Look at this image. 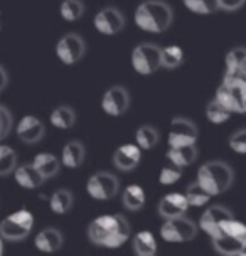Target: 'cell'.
<instances>
[{"instance_id": "cell-1", "label": "cell", "mask_w": 246, "mask_h": 256, "mask_svg": "<svg viewBox=\"0 0 246 256\" xmlns=\"http://www.w3.org/2000/svg\"><path fill=\"white\" fill-rule=\"evenodd\" d=\"M132 228L122 214H103L90 222L88 238L94 246L115 250L130 240Z\"/></svg>"}, {"instance_id": "cell-2", "label": "cell", "mask_w": 246, "mask_h": 256, "mask_svg": "<svg viewBox=\"0 0 246 256\" xmlns=\"http://www.w3.org/2000/svg\"><path fill=\"white\" fill-rule=\"evenodd\" d=\"M135 24L148 34H162L174 20V10L164 0H144L135 10Z\"/></svg>"}, {"instance_id": "cell-3", "label": "cell", "mask_w": 246, "mask_h": 256, "mask_svg": "<svg viewBox=\"0 0 246 256\" xmlns=\"http://www.w3.org/2000/svg\"><path fill=\"white\" fill-rule=\"evenodd\" d=\"M234 172L230 164L222 160H209L198 170V184L208 192L211 198L226 192L233 184Z\"/></svg>"}, {"instance_id": "cell-4", "label": "cell", "mask_w": 246, "mask_h": 256, "mask_svg": "<svg viewBox=\"0 0 246 256\" xmlns=\"http://www.w3.org/2000/svg\"><path fill=\"white\" fill-rule=\"evenodd\" d=\"M212 246L222 256L246 251V224L238 219H230L220 228L212 238Z\"/></svg>"}, {"instance_id": "cell-5", "label": "cell", "mask_w": 246, "mask_h": 256, "mask_svg": "<svg viewBox=\"0 0 246 256\" xmlns=\"http://www.w3.org/2000/svg\"><path fill=\"white\" fill-rule=\"evenodd\" d=\"M214 98L231 113H246V78H222Z\"/></svg>"}, {"instance_id": "cell-6", "label": "cell", "mask_w": 246, "mask_h": 256, "mask_svg": "<svg viewBox=\"0 0 246 256\" xmlns=\"http://www.w3.org/2000/svg\"><path fill=\"white\" fill-rule=\"evenodd\" d=\"M130 62L136 74H154L158 70H162V48L152 42H142L135 46L130 56Z\"/></svg>"}, {"instance_id": "cell-7", "label": "cell", "mask_w": 246, "mask_h": 256, "mask_svg": "<svg viewBox=\"0 0 246 256\" xmlns=\"http://www.w3.org/2000/svg\"><path fill=\"white\" fill-rule=\"evenodd\" d=\"M34 228V214L27 209L10 212L0 222V238L7 241H22L30 234Z\"/></svg>"}, {"instance_id": "cell-8", "label": "cell", "mask_w": 246, "mask_h": 256, "mask_svg": "<svg viewBox=\"0 0 246 256\" xmlns=\"http://www.w3.org/2000/svg\"><path fill=\"white\" fill-rule=\"evenodd\" d=\"M199 228L192 219L180 216L174 219H166L160 228V236L167 243H188L194 240Z\"/></svg>"}, {"instance_id": "cell-9", "label": "cell", "mask_w": 246, "mask_h": 256, "mask_svg": "<svg viewBox=\"0 0 246 256\" xmlns=\"http://www.w3.org/2000/svg\"><path fill=\"white\" fill-rule=\"evenodd\" d=\"M198 135H199V130L192 120L184 118V116H176L174 120L170 122V126H168L167 145H168V148L190 147V145H196Z\"/></svg>"}, {"instance_id": "cell-10", "label": "cell", "mask_w": 246, "mask_h": 256, "mask_svg": "<svg viewBox=\"0 0 246 256\" xmlns=\"http://www.w3.org/2000/svg\"><path fill=\"white\" fill-rule=\"evenodd\" d=\"M86 54V42L76 32H68L58 40L56 44V58L64 66H74Z\"/></svg>"}, {"instance_id": "cell-11", "label": "cell", "mask_w": 246, "mask_h": 256, "mask_svg": "<svg viewBox=\"0 0 246 256\" xmlns=\"http://www.w3.org/2000/svg\"><path fill=\"white\" fill-rule=\"evenodd\" d=\"M118 189H120V180L115 174L102 170L96 172L90 177L88 182H86V190L93 199L96 200H108L113 199L118 194Z\"/></svg>"}, {"instance_id": "cell-12", "label": "cell", "mask_w": 246, "mask_h": 256, "mask_svg": "<svg viewBox=\"0 0 246 256\" xmlns=\"http://www.w3.org/2000/svg\"><path fill=\"white\" fill-rule=\"evenodd\" d=\"M125 16L116 7H103L93 17V27L102 36H116L125 29Z\"/></svg>"}, {"instance_id": "cell-13", "label": "cell", "mask_w": 246, "mask_h": 256, "mask_svg": "<svg viewBox=\"0 0 246 256\" xmlns=\"http://www.w3.org/2000/svg\"><path fill=\"white\" fill-rule=\"evenodd\" d=\"M102 108L108 116H122L130 108V93L123 86H112L104 91Z\"/></svg>"}, {"instance_id": "cell-14", "label": "cell", "mask_w": 246, "mask_h": 256, "mask_svg": "<svg viewBox=\"0 0 246 256\" xmlns=\"http://www.w3.org/2000/svg\"><path fill=\"white\" fill-rule=\"evenodd\" d=\"M233 219V212L222 204H216V206H209L206 211L202 212V216L199 218V224L198 228L201 231H204L209 238H212L220 231V228L224 224L226 221Z\"/></svg>"}, {"instance_id": "cell-15", "label": "cell", "mask_w": 246, "mask_h": 256, "mask_svg": "<svg viewBox=\"0 0 246 256\" xmlns=\"http://www.w3.org/2000/svg\"><path fill=\"white\" fill-rule=\"evenodd\" d=\"M189 208L190 206H189L184 194L170 192V194L164 196V198L160 199L157 211H158V216L166 221V219H174V218L186 216V212H188Z\"/></svg>"}, {"instance_id": "cell-16", "label": "cell", "mask_w": 246, "mask_h": 256, "mask_svg": "<svg viewBox=\"0 0 246 256\" xmlns=\"http://www.w3.org/2000/svg\"><path fill=\"white\" fill-rule=\"evenodd\" d=\"M17 136L24 142V144H38L42 140L46 134L44 123L34 115H26L17 122Z\"/></svg>"}, {"instance_id": "cell-17", "label": "cell", "mask_w": 246, "mask_h": 256, "mask_svg": "<svg viewBox=\"0 0 246 256\" xmlns=\"http://www.w3.org/2000/svg\"><path fill=\"white\" fill-rule=\"evenodd\" d=\"M140 158H142V150L136 144H125L120 145L115 154H113V164L118 170L123 172H130L140 164Z\"/></svg>"}, {"instance_id": "cell-18", "label": "cell", "mask_w": 246, "mask_h": 256, "mask_svg": "<svg viewBox=\"0 0 246 256\" xmlns=\"http://www.w3.org/2000/svg\"><path fill=\"white\" fill-rule=\"evenodd\" d=\"M62 243H64V236L56 228H44L36 234L34 240L36 248L42 253H56L58 250H61Z\"/></svg>"}, {"instance_id": "cell-19", "label": "cell", "mask_w": 246, "mask_h": 256, "mask_svg": "<svg viewBox=\"0 0 246 256\" xmlns=\"http://www.w3.org/2000/svg\"><path fill=\"white\" fill-rule=\"evenodd\" d=\"M14 177H16L17 184L20 187H24V189H38V187L42 186V182L46 180L38 172V168L32 166V162L17 166V168L14 170Z\"/></svg>"}, {"instance_id": "cell-20", "label": "cell", "mask_w": 246, "mask_h": 256, "mask_svg": "<svg viewBox=\"0 0 246 256\" xmlns=\"http://www.w3.org/2000/svg\"><path fill=\"white\" fill-rule=\"evenodd\" d=\"M84 157H86L84 145L78 140H71L62 147L61 164L68 168H78L83 166Z\"/></svg>"}, {"instance_id": "cell-21", "label": "cell", "mask_w": 246, "mask_h": 256, "mask_svg": "<svg viewBox=\"0 0 246 256\" xmlns=\"http://www.w3.org/2000/svg\"><path fill=\"white\" fill-rule=\"evenodd\" d=\"M32 166L38 168V172L44 179H51V177H54L59 172L62 164H61V158H58L56 155H52L49 152H42V154H38L32 158Z\"/></svg>"}, {"instance_id": "cell-22", "label": "cell", "mask_w": 246, "mask_h": 256, "mask_svg": "<svg viewBox=\"0 0 246 256\" xmlns=\"http://www.w3.org/2000/svg\"><path fill=\"white\" fill-rule=\"evenodd\" d=\"M198 147L190 145V147H180V148H168L166 157L170 162V166H176L179 168H186L189 166H192L198 158Z\"/></svg>"}, {"instance_id": "cell-23", "label": "cell", "mask_w": 246, "mask_h": 256, "mask_svg": "<svg viewBox=\"0 0 246 256\" xmlns=\"http://www.w3.org/2000/svg\"><path fill=\"white\" fill-rule=\"evenodd\" d=\"M134 251L135 256H157L158 244L150 231H140L134 236Z\"/></svg>"}, {"instance_id": "cell-24", "label": "cell", "mask_w": 246, "mask_h": 256, "mask_svg": "<svg viewBox=\"0 0 246 256\" xmlns=\"http://www.w3.org/2000/svg\"><path fill=\"white\" fill-rule=\"evenodd\" d=\"M49 122H51L52 126L59 128V130H70L76 123V113L68 104H61V106H56L51 112Z\"/></svg>"}, {"instance_id": "cell-25", "label": "cell", "mask_w": 246, "mask_h": 256, "mask_svg": "<svg viewBox=\"0 0 246 256\" xmlns=\"http://www.w3.org/2000/svg\"><path fill=\"white\" fill-rule=\"evenodd\" d=\"M246 58V48H233L228 51L224 58V76L222 78H238L241 76V64Z\"/></svg>"}, {"instance_id": "cell-26", "label": "cell", "mask_w": 246, "mask_h": 256, "mask_svg": "<svg viewBox=\"0 0 246 256\" xmlns=\"http://www.w3.org/2000/svg\"><path fill=\"white\" fill-rule=\"evenodd\" d=\"M123 206H125L128 211H138L144 208L145 204V190L142 186L138 184H130L125 187L122 196Z\"/></svg>"}, {"instance_id": "cell-27", "label": "cell", "mask_w": 246, "mask_h": 256, "mask_svg": "<svg viewBox=\"0 0 246 256\" xmlns=\"http://www.w3.org/2000/svg\"><path fill=\"white\" fill-rule=\"evenodd\" d=\"M74 204V196L70 189H58L49 199V208L54 214H66Z\"/></svg>"}, {"instance_id": "cell-28", "label": "cell", "mask_w": 246, "mask_h": 256, "mask_svg": "<svg viewBox=\"0 0 246 256\" xmlns=\"http://www.w3.org/2000/svg\"><path fill=\"white\" fill-rule=\"evenodd\" d=\"M160 134L156 126L152 125H142L135 134V144L138 145L140 150H152L157 147Z\"/></svg>"}, {"instance_id": "cell-29", "label": "cell", "mask_w": 246, "mask_h": 256, "mask_svg": "<svg viewBox=\"0 0 246 256\" xmlns=\"http://www.w3.org/2000/svg\"><path fill=\"white\" fill-rule=\"evenodd\" d=\"M84 4L83 0H62L59 6V14H61L62 20L66 22H76L84 16Z\"/></svg>"}, {"instance_id": "cell-30", "label": "cell", "mask_w": 246, "mask_h": 256, "mask_svg": "<svg viewBox=\"0 0 246 256\" xmlns=\"http://www.w3.org/2000/svg\"><path fill=\"white\" fill-rule=\"evenodd\" d=\"M184 62V51L179 46H167L162 49V70L174 71Z\"/></svg>"}, {"instance_id": "cell-31", "label": "cell", "mask_w": 246, "mask_h": 256, "mask_svg": "<svg viewBox=\"0 0 246 256\" xmlns=\"http://www.w3.org/2000/svg\"><path fill=\"white\" fill-rule=\"evenodd\" d=\"M184 196H186V199H188L189 206H194V208H202V206H206L209 200L212 199L211 196L198 184V180L190 182L184 192Z\"/></svg>"}, {"instance_id": "cell-32", "label": "cell", "mask_w": 246, "mask_h": 256, "mask_svg": "<svg viewBox=\"0 0 246 256\" xmlns=\"http://www.w3.org/2000/svg\"><path fill=\"white\" fill-rule=\"evenodd\" d=\"M231 115H233V113L228 112L216 98H212L206 106V118L212 123V125H222V123H226L230 120Z\"/></svg>"}, {"instance_id": "cell-33", "label": "cell", "mask_w": 246, "mask_h": 256, "mask_svg": "<svg viewBox=\"0 0 246 256\" xmlns=\"http://www.w3.org/2000/svg\"><path fill=\"white\" fill-rule=\"evenodd\" d=\"M17 168V154L8 145H0V177L8 176Z\"/></svg>"}, {"instance_id": "cell-34", "label": "cell", "mask_w": 246, "mask_h": 256, "mask_svg": "<svg viewBox=\"0 0 246 256\" xmlns=\"http://www.w3.org/2000/svg\"><path fill=\"white\" fill-rule=\"evenodd\" d=\"M189 12L198 16H211L218 10V0H182Z\"/></svg>"}, {"instance_id": "cell-35", "label": "cell", "mask_w": 246, "mask_h": 256, "mask_svg": "<svg viewBox=\"0 0 246 256\" xmlns=\"http://www.w3.org/2000/svg\"><path fill=\"white\" fill-rule=\"evenodd\" d=\"M180 177H182V168L168 164V166L164 167L160 174H158V182H160L162 186H174Z\"/></svg>"}, {"instance_id": "cell-36", "label": "cell", "mask_w": 246, "mask_h": 256, "mask_svg": "<svg viewBox=\"0 0 246 256\" xmlns=\"http://www.w3.org/2000/svg\"><path fill=\"white\" fill-rule=\"evenodd\" d=\"M12 126H14V120H12V115L10 112L0 104V142L4 138H7L8 134L12 132Z\"/></svg>"}, {"instance_id": "cell-37", "label": "cell", "mask_w": 246, "mask_h": 256, "mask_svg": "<svg viewBox=\"0 0 246 256\" xmlns=\"http://www.w3.org/2000/svg\"><path fill=\"white\" fill-rule=\"evenodd\" d=\"M230 147L233 148L236 154H246V128L236 130L233 135L230 136Z\"/></svg>"}, {"instance_id": "cell-38", "label": "cell", "mask_w": 246, "mask_h": 256, "mask_svg": "<svg viewBox=\"0 0 246 256\" xmlns=\"http://www.w3.org/2000/svg\"><path fill=\"white\" fill-rule=\"evenodd\" d=\"M246 0H218V7L226 12H236L244 6Z\"/></svg>"}, {"instance_id": "cell-39", "label": "cell", "mask_w": 246, "mask_h": 256, "mask_svg": "<svg viewBox=\"0 0 246 256\" xmlns=\"http://www.w3.org/2000/svg\"><path fill=\"white\" fill-rule=\"evenodd\" d=\"M7 84H8V74H7L6 68L0 64V93L7 88Z\"/></svg>"}, {"instance_id": "cell-40", "label": "cell", "mask_w": 246, "mask_h": 256, "mask_svg": "<svg viewBox=\"0 0 246 256\" xmlns=\"http://www.w3.org/2000/svg\"><path fill=\"white\" fill-rule=\"evenodd\" d=\"M241 76H243V78H246V58H244L243 64H241Z\"/></svg>"}, {"instance_id": "cell-41", "label": "cell", "mask_w": 246, "mask_h": 256, "mask_svg": "<svg viewBox=\"0 0 246 256\" xmlns=\"http://www.w3.org/2000/svg\"><path fill=\"white\" fill-rule=\"evenodd\" d=\"M2 238H0V256H4V243H2Z\"/></svg>"}, {"instance_id": "cell-42", "label": "cell", "mask_w": 246, "mask_h": 256, "mask_svg": "<svg viewBox=\"0 0 246 256\" xmlns=\"http://www.w3.org/2000/svg\"><path fill=\"white\" fill-rule=\"evenodd\" d=\"M230 256H246V251H243V253H236V254H230Z\"/></svg>"}]
</instances>
